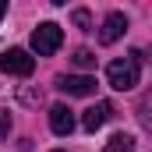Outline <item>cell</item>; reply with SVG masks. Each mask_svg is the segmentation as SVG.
<instances>
[{
    "label": "cell",
    "instance_id": "ba28073f",
    "mask_svg": "<svg viewBox=\"0 0 152 152\" xmlns=\"http://www.w3.org/2000/svg\"><path fill=\"white\" fill-rule=\"evenodd\" d=\"M103 152H134V138H131V134H113Z\"/></svg>",
    "mask_w": 152,
    "mask_h": 152
},
{
    "label": "cell",
    "instance_id": "9c48e42d",
    "mask_svg": "<svg viewBox=\"0 0 152 152\" xmlns=\"http://www.w3.org/2000/svg\"><path fill=\"white\" fill-rule=\"evenodd\" d=\"M75 64H78V67H85V71H88V67H96L92 50H75Z\"/></svg>",
    "mask_w": 152,
    "mask_h": 152
},
{
    "label": "cell",
    "instance_id": "30bf717a",
    "mask_svg": "<svg viewBox=\"0 0 152 152\" xmlns=\"http://www.w3.org/2000/svg\"><path fill=\"white\" fill-rule=\"evenodd\" d=\"M7 134H11V113H7V110H0V142H4Z\"/></svg>",
    "mask_w": 152,
    "mask_h": 152
},
{
    "label": "cell",
    "instance_id": "6da1fadb",
    "mask_svg": "<svg viewBox=\"0 0 152 152\" xmlns=\"http://www.w3.org/2000/svg\"><path fill=\"white\" fill-rule=\"evenodd\" d=\"M138 78H142V53L138 50H131L127 57H117V60L106 64V81L117 92H131L138 85Z\"/></svg>",
    "mask_w": 152,
    "mask_h": 152
},
{
    "label": "cell",
    "instance_id": "7c38bea8",
    "mask_svg": "<svg viewBox=\"0 0 152 152\" xmlns=\"http://www.w3.org/2000/svg\"><path fill=\"white\" fill-rule=\"evenodd\" d=\"M4 14H7V4H4V0H0V18H4Z\"/></svg>",
    "mask_w": 152,
    "mask_h": 152
},
{
    "label": "cell",
    "instance_id": "52a82bcc",
    "mask_svg": "<svg viewBox=\"0 0 152 152\" xmlns=\"http://www.w3.org/2000/svg\"><path fill=\"white\" fill-rule=\"evenodd\" d=\"M110 117H113V106H110V103H96V106H88V110H85L81 127H85V131H99Z\"/></svg>",
    "mask_w": 152,
    "mask_h": 152
},
{
    "label": "cell",
    "instance_id": "277c9868",
    "mask_svg": "<svg viewBox=\"0 0 152 152\" xmlns=\"http://www.w3.org/2000/svg\"><path fill=\"white\" fill-rule=\"evenodd\" d=\"M57 88L67 92V96H92L96 92V78L92 75H60L57 78Z\"/></svg>",
    "mask_w": 152,
    "mask_h": 152
},
{
    "label": "cell",
    "instance_id": "7a4b0ae2",
    "mask_svg": "<svg viewBox=\"0 0 152 152\" xmlns=\"http://www.w3.org/2000/svg\"><path fill=\"white\" fill-rule=\"evenodd\" d=\"M60 42H64V28L53 25V21H42L36 32H32V50H36L39 57H53L60 50Z\"/></svg>",
    "mask_w": 152,
    "mask_h": 152
},
{
    "label": "cell",
    "instance_id": "3957f363",
    "mask_svg": "<svg viewBox=\"0 0 152 152\" xmlns=\"http://www.w3.org/2000/svg\"><path fill=\"white\" fill-rule=\"evenodd\" d=\"M0 71H7V75H14V78H28L36 71V57H28L25 50L11 46V50L0 53Z\"/></svg>",
    "mask_w": 152,
    "mask_h": 152
},
{
    "label": "cell",
    "instance_id": "8992f818",
    "mask_svg": "<svg viewBox=\"0 0 152 152\" xmlns=\"http://www.w3.org/2000/svg\"><path fill=\"white\" fill-rule=\"evenodd\" d=\"M75 113H71V110H67V106H60V103H57V106H50V131H53V134H60V138H64V134H71V131H75Z\"/></svg>",
    "mask_w": 152,
    "mask_h": 152
},
{
    "label": "cell",
    "instance_id": "5b68a950",
    "mask_svg": "<svg viewBox=\"0 0 152 152\" xmlns=\"http://www.w3.org/2000/svg\"><path fill=\"white\" fill-rule=\"evenodd\" d=\"M124 32H127V18H124L120 11H110V14H106V21H103V28H99V42H103V46H110V42H117Z\"/></svg>",
    "mask_w": 152,
    "mask_h": 152
},
{
    "label": "cell",
    "instance_id": "4fadbf2b",
    "mask_svg": "<svg viewBox=\"0 0 152 152\" xmlns=\"http://www.w3.org/2000/svg\"><path fill=\"white\" fill-rule=\"evenodd\" d=\"M53 152H64V149H53Z\"/></svg>",
    "mask_w": 152,
    "mask_h": 152
},
{
    "label": "cell",
    "instance_id": "8fae6325",
    "mask_svg": "<svg viewBox=\"0 0 152 152\" xmlns=\"http://www.w3.org/2000/svg\"><path fill=\"white\" fill-rule=\"evenodd\" d=\"M75 25H78V28H88V25H92L88 11H75Z\"/></svg>",
    "mask_w": 152,
    "mask_h": 152
}]
</instances>
